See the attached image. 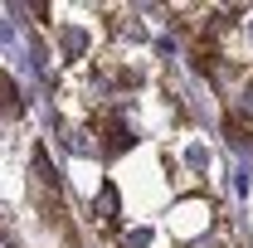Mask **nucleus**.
Segmentation results:
<instances>
[{
    "instance_id": "1",
    "label": "nucleus",
    "mask_w": 253,
    "mask_h": 248,
    "mask_svg": "<svg viewBox=\"0 0 253 248\" xmlns=\"http://www.w3.org/2000/svg\"><path fill=\"white\" fill-rule=\"evenodd\" d=\"M0 112H20V88L10 73H0Z\"/></svg>"
},
{
    "instance_id": "2",
    "label": "nucleus",
    "mask_w": 253,
    "mask_h": 248,
    "mask_svg": "<svg viewBox=\"0 0 253 248\" xmlns=\"http://www.w3.org/2000/svg\"><path fill=\"white\" fill-rule=\"evenodd\" d=\"M126 146H131V136H126V126H122V122H107V156L126 151Z\"/></svg>"
},
{
    "instance_id": "3",
    "label": "nucleus",
    "mask_w": 253,
    "mask_h": 248,
    "mask_svg": "<svg viewBox=\"0 0 253 248\" xmlns=\"http://www.w3.org/2000/svg\"><path fill=\"white\" fill-rule=\"evenodd\" d=\"M112 214H117V190L102 185V224H112Z\"/></svg>"
}]
</instances>
